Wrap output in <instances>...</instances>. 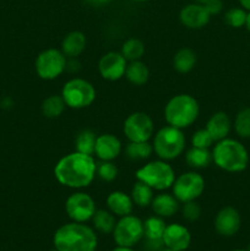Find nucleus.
<instances>
[{
    "label": "nucleus",
    "mask_w": 250,
    "mask_h": 251,
    "mask_svg": "<svg viewBox=\"0 0 250 251\" xmlns=\"http://www.w3.org/2000/svg\"><path fill=\"white\" fill-rule=\"evenodd\" d=\"M152 147L159 159L172 161L183 153L185 149V136L181 129L168 125L156 132Z\"/></svg>",
    "instance_id": "obj_5"
},
{
    "label": "nucleus",
    "mask_w": 250,
    "mask_h": 251,
    "mask_svg": "<svg viewBox=\"0 0 250 251\" xmlns=\"http://www.w3.org/2000/svg\"><path fill=\"white\" fill-rule=\"evenodd\" d=\"M213 139L210 132L205 129H200L194 132L191 137V145L193 147H199V149H210L213 144Z\"/></svg>",
    "instance_id": "obj_35"
},
{
    "label": "nucleus",
    "mask_w": 250,
    "mask_h": 251,
    "mask_svg": "<svg viewBox=\"0 0 250 251\" xmlns=\"http://www.w3.org/2000/svg\"><path fill=\"white\" fill-rule=\"evenodd\" d=\"M234 251H244V250H234Z\"/></svg>",
    "instance_id": "obj_47"
},
{
    "label": "nucleus",
    "mask_w": 250,
    "mask_h": 251,
    "mask_svg": "<svg viewBox=\"0 0 250 251\" xmlns=\"http://www.w3.org/2000/svg\"><path fill=\"white\" fill-rule=\"evenodd\" d=\"M240 215L234 207H223L217 213L215 220L216 232L223 237H232L240 228Z\"/></svg>",
    "instance_id": "obj_15"
},
{
    "label": "nucleus",
    "mask_w": 250,
    "mask_h": 251,
    "mask_svg": "<svg viewBox=\"0 0 250 251\" xmlns=\"http://www.w3.org/2000/svg\"><path fill=\"white\" fill-rule=\"evenodd\" d=\"M120 53L127 61L140 60L145 53V44L137 38H129L123 43Z\"/></svg>",
    "instance_id": "obj_31"
},
{
    "label": "nucleus",
    "mask_w": 250,
    "mask_h": 251,
    "mask_svg": "<svg viewBox=\"0 0 250 251\" xmlns=\"http://www.w3.org/2000/svg\"><path fill=\"white\" fill-rule=\"evenodd\" d=\"M186 163L195 169L207 168L212 162V152L208 151V149H199L193 147L186 152Z\"/></svg>",
    "instance_id": "obj_24"
},
{
    "label": "nucleus",
    "mask_w": 250,
    "mask_h": 251,
    "mask_svg": "<svg viewBox=\"0 0 250 251\" xmlns=\"http://www.w3.org/2000/svg\"><path fill=\"white\" fill-rule=\"evenodd\" d=\"M93 226L98 232L103 233V234H109L114 230L115 225V217L110 211L105 210H96L95 215L92 217Z\"/></svg>",
    "instance_id": "obj_28"
},
{
    "label": "nucleus",
    "mask_w": 250,
    "mask_h": 251,
    "mask_svg": "<svg viewBox=\"0 0 250 251\" xmlns=\"http://www.w3.org/2000/svg\"><path fill=\"white\" fill-rule=\"evenodd\" d=\"M163 239H145L144 249L146 251H161L163 250Z\"/></svg>",
    "instance_id": "obj_38"
},
{
    "label": "nucleus",
    "mask_w": 250,
    "mask_h": 251,
    "mask_svg": "<svg viewBox=\"0 0 250 251\" xmlns=\"http://www.w3.org/2000/svg\"><path fill=\"white\" fill-rule=\"evenodd\" d=\"M210 12L206 10L202 4L193 2L180 10L179 14V20L185 27L191 29L202 28L210 21Z\"/></svg>",
    "instance_id": "obj_14"
},
{
    "label": "nucleus",
    "mask_w": 250,
    "mask_h": 251,
    "mask_svg": "<svg viewBox=\"0 0 250 251\" xmlns=\"http://www.w3.org/2000/svg\"><path fill=\"white\" fill-rule=\"evenodd\" d=\"M68 59L59 49L49 48L39 53L36 59L37 75L47 81L59 77L66 70Z\"/></svg>",
    "instance_id": "obj_8"
},
{
    "label": "nucleus",
    "mask_w": 250,
    "mask_h": 251,
    "mask_svg": "<svg viewBox=\"0 0 250 251\" xmlns=\"http://www.w3.org/2000/svg\"><path fill=\"white\" fill-rule=\"evenodd\" d=\"M200 107L193 96L181 93L172 97L164 108V118L168 125L178 129H185L198 119Z\"/></svg>",
    "instance_id": "obj_4"
},
{
    "label": "nucleus",
    "mask_w": 250,
    "mask_h": 251,
    "mask_svg": "<svg viewBox=\"0 0 250 251\" xmlns=\"http://www.w3.org/2000/svg\"><path fill=\"white\" fill-rule=\"evenodd\" d=\"M112 251H134L131 249V248H126V247H118V248H115L114 250H112Z\"/></svg>",
    "instance_id": "obj_41"
},
{
    "label": "nucleus",
    "mask_w": 250,
    "mask_h": 251,
    "mask_svg": "<svg viewBox=\"0 0 250 251\" xmlns=\"http://www.w3.org/2000/svg\"><path fill=\"white\" fill-rule=\"evenodd\" d=\"M50 251H58V250H56V249H55V250H50Z\"/></svg>",
    "instance_id": "obj_48"
},
{
    "label": "nucleus",
    "mask_w": 250,
    "mask_h": 251,
    "mask_svg": "<svg viewBox=\"0 0 250 251\" xmlns=\"http://www.w3.org/2000/svg\"><path fill=\"white\" fill-rule=\"evenodd\" d=\"M162 239H163L164 247H167L168 249L184 251L190 245L191 235L184 226L172 223L166 227Z\"/></svg>",
    "instance_id": "obj_16"
},
{
    "label": "nucleus",
    "mask_w": 250,
    "mask_h": 251,
    "mask_svg": "<svg viewBox=\"0 0 250 251\" xmlns=\"http://www.w3.org/2000/svg\"><path fill=\"white\" fill-rule=\"evenodd\" d=\"M66 104L64 102L63 97L58 95H51L47 97L42 103V113L46 118L49 119H55L63 114Z\"/></svg>",
    "instance_id": "obj_27"
},
{
    "label": "nucleus",
    "mask_w": 250,
    "mask_h": 251,
    "mask_svg": "<svg viewBox=\"0 0 250 251\" xmlns=\"http://www.w3.org/2000/svg\"><path fill=\"white\" fill-rule=\"evenodd\" d=\"M212 162L222 171L237 173L247 168L249 156L247 149L239 141L225 137L217 141L213 147Z\"/></svg>",
    "instance_id": "obj_3"
},
{
    "label": "nucleus",
    "mask_w": 250,
    "mask_h": 251,
    "mask_svg": "<svg viewBox=\"0 0 250 251\" xmlns=\"http://www.w3.org/2000/svg\"><path fill=\"white\" fill-rule=\"evenodd\" d=\"M245 27L248 28V31L250 32V11L247 15V21H245Z\"/></svg>",
    "instance_id": "obj_42"
},
{
    "label": "nucleus",
    "mask_w": 250,
    "mask_h": 251,
    "mask_svg": "<svg viewBox=\"0 0 250 251\" xmlns=\"http://www.w3.org/2000/svg\"><path fill=\"white\" fill-rule=\"evenodd\" d=\"M161 251H176V250H172V249H168V248H167V249H164V250H161Z\"/></svg>",
    "instance_id": "obj_44"
},
{
    "label": "nucleus",
    "mask_w": 250,
    "mask_h": 251,
    "mask_svg": "<svg viewBox=\"0 0 250 251\" xmlns=\"http://www.w3.org/2000/svg\"><path fill=\"white\" fill-rule=\"evenodd\" d=\"M235 132L243 139L250 137V108H244L237 114L234 120Z\"/></svg>",
    "instance_id": "obj_32"
},
{
    "label": "nucleus",
    "mask_w": 250,
    "mask_h": 251,
    "mask_svg": "<svg viewBox=\"0 0 250 251\" xmlns=\"http://www.w3.org/2000/svg\"><path fill=\"white\" fill-rule=\"evenodd\" d=\"M137 180L144 181L153 190L163 191L172 188L175 180V173L171 164L163 159L149 162L145 166L140 167L135 173Z\"/></svg>",
    "instance_id": "obj_6"
},
{
    "label": "nucleus",
    "mask_w": 250,
    "mask_h": 251,
    "mask_svg": "<svg viewBox=\"0 0 250 251\" xmlns=\"http://www.w3.org/2000/svg\"><path fill=\"white\" fill-rule=\"evenodd\" d=\"M239 2L244 7V10H249L250 11V0H239Z\"/></svg>",
    "instance_id": "obj_39"
},
{
    "label": "nucleus",
    "mask_w": 250,
    "mask_h": 251,
    "mask_svg": "<svg viewBox=\"0 0 250 251\" xmlns=\"http://www.w3.org/2000/svg\"><path fill=\"white\" fill-rule=\"evenodd\" d=\"M113 235L118 247H134L144 238V222L132 215L124 216L115 225Z\"/></svg>",
    "instance_id": "obj_10"
},
{
    "label": "nucleus",
    "mask_w": 250,
    "mask_h": 251,
    "mask_svg": "<svg viewBox=\"0 0 250 251\" xmlns=\"http://www.w3.org/2000/svg\"><path fill=\"white\" fill-rule=\"evenodd\" d=\"M247 12L244 9L240 7H233L229 9L225 15V24L229 25L230 27L234 28H239V27L245 26V21H247Z\"/></svg>",
    "instance_id": "obj_34"
},
{
    "label": "nucleus",
    "mask_w": 250,
    "mask_h": 251,
    "mask_svg": "<svg viewBox=\"0 0 250 251\" xmlns=\"http://www.w3.org/2000/svg\"><path fill=\"white\" fill-rule=\"evenodd\" d=\"M151 207L156 216L159 217H171L179 210V201L171 194H158L153 196Z\"/></svg>",
    "instance_id": "obj_20"
},
{
    "label": "nucleus",
    "mask_w": 250,
    "mask_h": 251,
    "mask_svg": "<svg viewBox=\"0 0 250 251\" xmlns=\"http://www.w3.org/2000/svg\"><path fill=\"white\" fill-rule=\"evenodd\" d=\"M124 134L129 141H149L153 135L154 125L151 117L144 112H135L125 119Z\"/></svg>",
    "instance_id": "obj_11"
},
{
    "label": "nucleus",
    "mask_w": 250,
    "mask_h": 251,
    "mask_svg": "<svg viewBox=\"0 0 250 251\" xmlns=\"http://www.w3.org/2000/svg\"><path fill=\"white\" fill-rule=\"evenodd\" d=\"M90 2H92V4H96V5H100V4H105V2H108L109 0H88Z\"/></svg>",
    "instance_id": "obj_40"
},
{
    "label": "nucleus",
    "mask_w": 250,
    "mask_h": 251,
    "mask_svg": "<svg viewBox=\"0 0 250 251\" xmlns=\"http://www.w3.org/2000/svg\"><path fill=\"white\" fill-rule=\"evenodd\" d=\"M183 217L189 222H195L200 218L201 216V207L196 201H189L185 202L183 206Z\"/></svg>",
    "instance_id": "obj_36"
},
{
    "label": "nucleus",
    "mask_w": 250,
    "mask_h": 251,
    "mask_svg": "<svg viewBox=\"0 0 250 251\" xmlns=\"http://www.w3.org/2000/svg\"><path fill=\"white\" fill-rule=\"evenodd\" d=\"M125 77L130 83L135 86H142L149 81L150 70L141 60L130 61L125 70Z\"/></svg>",
    "instance_id": "obj_22"
},
{
    "label": "nucleus",
    "mask_w": 250,
    "mask_h": 251,
    "mask_svg": "<svg viewBox=\"0 0 250 251\" xmlns=\"http://www.w3.org/2000/svg\"><path fill=\"white\" fill-rule=\"evenodd\" d=\"M86 48V37L82 32L73 31L64 37L61 42V51L66 58H76Z\"/></svg>",
    "instance_id": "obj_21"
},
{
    "label": "nucleus",
    "mask_w": 250,
    "mask_h": 251,
    "mask_svg": "<svg viewBox=\"0 0 250 251\" xmlns=\"http://www.w3.org/2000/svg\"><path fill=\"white\" fill-rule=\"evenodd\" d=\"M131 200L139 207H147L153 200V189L145 184L144 181L137 180L131 189Z\"/></svg>",
    "instance_id": "obj_25"
},
{
    "label": "nucleus",
    "mask_w": 250,
    "mask_h": 251,
    "mask_svg": "<svg viewBox=\"0 0 250 251\" xmlns=\"http://www.w3.org/2000/svg\"><path fill=\"white\" fill-rule=\"evenodd\" d=\"M248 251H250V244H249V248H248Z\"/></svg>",
    "instance_id": "obj_46"
},
{
    "label": "nucleus",
    "mask_w": 250,
    "mask_h": 251,
    "mask_svg": "<svg viewBox=\"0 0 250 251\" xmlns=\"http://www.w3.org/2000/svg\"><path fill=\"white\" fill-rule=\"evenodd\" d=\"M196 53L190 48H181L173 58V66L178 73L188 74L196 65Z\"/></svg>",
    "instance_id": "obj_23"
},
{
    "label": "nucleus",
    "mask_w": 250,
    "mask_h": 251,
    "mask_svg": "<svg viewBox=\"0 0 250 251\" xmlns=\"http://www.w3.org/2000/svg\"><path fill=\"white\" fill-rule=\"evenodd\" d=\"M167 225L159 216L149 217L144 222V237L147 239H162Z\"/></svg>",
    "instance_id": "obj_30"
},
{
    "label": "nucleus",
    "mask_w": 250,
    "mask_h": 251,
    "mask_svg": "<svg viewBox=\"0 0 250 251\" xmlns=\"http://www.w3.org/2000/svg\"><path fill=\"white\" fill-rule=\"evenodd\" d=\"M65 211L73 222L85 223L92 220L96 212V203L88 194L77 191L68 198L65 202Z\"/></svg>",
    "instance_id": "obj_12"
},
{
    "label": "nucleus",
    "mask_w": 250,
    "mask_h": 251,
    "mask_svg": "<svg viewBox=\"0 0 250 251\" xmlns=\"http://www.w3.org/2000/svg\"><path fill=\"white\" fill-rule=\"evenodd\" d=\"M127 60L118 51H109L100 59L98 70L100 76L108 81H118L125 75Z\"/></svg>",
    "instance_id": "obj_13"
},
{
    "label": "nucleus",
    "mask_w": 250,
    "mask_h": 251,
    "mask_svg": "<svg viewBox=\"0 0 250 251\" xmlns=\"http://www.w3.org/2000/svg\"><path fill=\"white\" fill-rule=\"evenodd\" d=\"M61 97L66 107L82 109L90 107L96 100V90L91 82L83 78H71L64 85Z\"/></svg>",
    "instance_id": "obj_7"
},
{
    "label": "nucleus",
    "mask_w": 250,
    "mask_h": 251,
    "mask_svg": "<svg viewBox=\"0 0 250 251\" xmlns=\"http://www.w3.org/2000/svg\"><path fill=\"white\" fill-rule=\"evenodd\" d=\"M96 174L103 181H113L118 176V168L113 161H102L97 163Z\"/></svg>",
    "instance_id": "obj_33"
},
{
    "label": "nucleus",
    "mask_w": 250,
    "mask_h": 251,
    "mask_svg": "<svg viewBox=\"0 0 250 251\" xmlns=\"http://www.w3.org/2000/svg\"><path fill=\"white\" fill-rule=\"evenodd\" d=\"M152 152H153V147L149 144V141H129V144L125 147V154L130 161H144V159L150 158Z\"/></svg>",
    "instance_id": "obj_26"
},
{
    "label": "nucleus",
    "mask_w": 250,
    "mask_h": 251,
    "mask_svg": "<svg viewBox=\"0 0 250 251\" xmlns=\"http://www.w3.org/2000/svg\"><path fill=\"white\" fill-rule=\"evenodd\" d=\"M194 1L198 2V4H205V2L207 1V0H194Z\"/></svg>",
    "instance_id": "obj_43"
},
{
    "label": "nucleus",
    "mask_w": 250,
    "mask_h": 251,
    "mask_svg": "<svg viewBox=\"0 0 250 251\" xmlns=\"http://www.w3.org/2000/svg\"><path fill=\"white\" fill-rule=\"evenodd\" d=\"M206 7L210 15H217L222 11L223 2L222 0H207L205 4H202Z\"/></svg>",
    "instance_id": "obj_37"
},
{
    "label": "nucleus",
    "mask_w": 250,
    "mask_h": 251,
    "mask_svg": "<svg viewBox=\"0 0 250 251\" xmlns=\"http://www.w3.org/2000/svg\"><path fill=\"white\" fill-rule=\"evenodd\" d=\"M122 152V142L115 135L102 134L96 139L95 154L100 161H113Z\"/></svg>",
    "instance_id": "obj_17"
},
{
    "label": "nucleus",
    "mask_w": 250,
    "mask_h": 251,
    "mask_svg": "<svg viewBox=\"0 0 250 251\" xmlns=\"http://www.w3.org/2000/svg\"><path fill=\"white\" fill-rule=\"evenodd\" d=\"M230 126H232V123H230L229 117L225 112H217L211 115L210 119L207 120L206 130L210 132L213 141L217 142L228 136Z\"/></svg>",
    "instance_id": "obj_18"
},
{
    "label": "nucleus",
    "mask_w": 250,
    "mask_h": 251,
    "mask_svg": "<svg viewBox=\"0 0 250 251\" xmlns=\"http://www.w3.org/2000/svg\"><path fill=\"white\" fill-rule=\"evenodd\" d=\"M135 1H146V0H135Z\"/></svg>",
    "instance_id": "obj_45"
},
{
    "label": "nucleus",
    "mask_w": 250,
    "mask_h": 251,
    "mask_svg": "<svg viewBox=\"0 0 250 251\" xmlns=\"http://www.w3.org/2000/svg\"><path fill=\"white\" fill-rule=\"evenodd\" d=\"M107 206L110 212L119 217L131 215L134 202L131 196L125 194L124 191H113L107 198Z\"/></svg>",
    "instance_id": "obj_19"
},
{
    "label": "nucleus",
    "mask_w": 250,
    "mask_h": 251,
    "mask_svg": "<svg viewBox=\"0 0 250 251\" xmlns=\"http://www.w3.org/2000/svg\"><path fill=\"white\" fill-rule=\"evenodd\" d=\"M96 136L95 132L90 129H85L77 134L75 139V149L77 152L85 154H95L96 146Z\"/></svg>",
    "instance_id": "obj_29"
},
{
    "label": "nucleus",
    "mask_w": 250,
    "mask_h": 251,
    "mask_svg": "<svg viewBox=\"0 0 250 251\" xmlns=\"http://www.w3.org/2000/svg\"><path fill=\"white\" fill-rule=\"evenodd\" d=\"M96 168L97 163L91 154L75 151L59 159L54 167V176L63 186L82 189L93 181Z\"/></svg>",
    "instance_id": "obj_1"
},
{
    "label": "nucleus",
    "mask_w": 250,
    "mask_h": 251,
    "mask_svg": "<svg viewBox=\"0 0 250 251\" xmlns=\"http://www.w3.org/2000/svg\"><path fill=\"white\" fill-rule=\"evenodd\" d=\"M53 243L58 251H96L97 237L88 226L73 222L56 230Z\"/></svg>",
    "instance_id": "obj_2"
},
{
    "label": "nucleus",
    "mask_w": 250,
    "mask_h": 251,
    "mask_svg": "<svg viewBox=\"0 0 250 251\" xmlns=\"http://www.w3.org/2000/svg\"><path fill=\"white\" fill-rule=\"evenodd\" d=\"M173 195L179 202L195 201L205 190V180L196 172H186L175 178L173 185Z\"/></svg>",
    "instance_id": "obj_9"
}]
</instances>
